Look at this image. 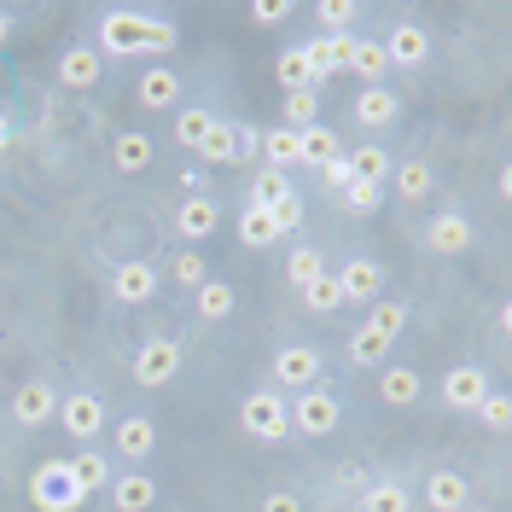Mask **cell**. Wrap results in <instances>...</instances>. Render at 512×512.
Segmentation results:
<instances>
[{
  "mask_svg": "<svg viewBox=\"0 0 512 512\" xmlns=\"http://www.w3.org/2000/svg\"><path fill=\"white\" fill-rule=\"evenodd\" d=\"M175 41H181V30L158 12H140V6L99 12V59H152V53H169Z\"/></svg>",
  "mask_w": 512,
  "mask_h": 512,
  "instance_id": "1",
  "label": "cell"
},
{
  "mask_svg": "<svg viewBox=\"0 0 512 512\" xmlns=\"http://www.w3.org/2000/svg\"><path fill=\"white\" fill-rule=\"evenodd\" d=\"M239 425L262 437V443H286L291 437V402L280 390H251L245 402H239Z\"/></svg>",
  "mask_w": 512,
  "mask_h": 512,
  "instance_id": "2",
  "label": "cell"
},
{
  "mask_svg": "<svg viewBox=\"0 0 512 512\" xmlns=\"http://www.w3.org/2000/svg\"><path fill=\"white\" fill-rule=\"evenodd\" d=\"M30 501L41 512H82V483L70 478V466L64 460H41L35 466V478H30Z\"/></svg>",
  "mask_w": 512,
  "mask_h": 512,
  "instance_id": "3",
  "label": "cell"
},
{
  "mask_svg": "<svg viewBox=\"0 0 512 512\" xmlns=\"http://www.w3.org/2000/svg\"><path fill=\"white\" fill-rule=\"evenodd\" d=\"M338 419H344V402H338L326 384L297 390V402H291V431H303V437H332Z\"/></svg>",
  "mask_w": 512,
  "mask_h": 512,
  "instance_id": "4",
  "label": "cell"
},
{
  "mask_svg": "<svg viewBox=\"0 0 512 512\" xmlns=\"http://www.w3.org/2000/svg\"><path fill=\"white\" fill-rule=\"evenodd\" d=\"M175 373H181V344H175V338H146V344L134 350V384L163 390Z\"/></svg>",
  "mask_w": 512,
  "mask_h": 512,
  "instance_id": "5",
  "label": "cell"
},
{
  "mask_svg": "<svg viewBox=\"0 0 512 512\" xmlns=\"http://www.w3.org/2000/svg\"><path fill=\"white\" fill-rule=\"evenodd\" d=\"M59 425L76 443H94L99 431L111 425V414H105V402H99L94 390H76V396H59Z\"/></svg>",
  "mask_w": 512,
  "mask_h": 512,
  "instance_id": "6",
  "label": "cell"
},
{
  "mask_svg": "<svg viewBox=\"0 0 512 512\" xmlns=\"http://www.w3.org/2000/svg\"><path fill=\"white\" fill-rule=\"evenodd\" d=\"M320 373H326V361H320V350H309V344H286V350L274 355V384L280 390H315Z\"/></svg>",
  "mask_w": 512,
  "mask_h": 512,
  "instance_id": "7",
  "label": "cell"
},
{
  "mask_svg": "<svg viewBox=\"0 0 512 512\" xmlns=\"http://www.w3.org/2000/svg\"><path fill=\"white\" fill-rule=\"evenodd\" d=\"M489 396V373L478 361H460L443 373V408H460V414H478V402Z\"/></svg>",
  "mask_w": 512,
  "mask_h": 512,
  "instance_id": "8",
  "label": "cell"
},
{
  "mask_svg": "<svg viewBox=\"0 0 512 512\" xmlns=\"http://www.w3.org/2000/svg\"><path fill=\"white\" fill-rule=\"evenodd\" d=\"M12 419H18L24 431H35V425H47V419H59V390H53L47 379L18 384V396H12Z\"/></svg>",
  "mask_w": 512,
  "mask_h": 512,
  "instance_id": "9",
  "label": "cell"
},
{
  "mask_svg": "<svg viewBox=\"0 0 512 512\" xmlns=\"http://www.w3.org/2000/svg\"><path fill=\"white\" fill-rule=\"evenodd\" d=\"M216 227H222V210H216V198H210V192H192V198H181V210H175V233H181L187 245H204Z\"/></svg>",
  "mask_w": 512,
  "mask_h": 512,
  "instance_id": "10",
  "label": "cell"
},
{
  "mask_svg": "<svg viewBox=\"0 0 512 512\" xmlns=\"http://www.w3.org/2000/svg\"><path fill=\"white\" fill-rule=\"evenodd\" d=\"M111 297L128 303V309L152 303V297H158V268H152V262H117V274H111Z\"/></svg>",
  "mask_w": 512,
  "mask_h": 512,
  "instance_id": "11",
  "label": "cell"
},
{
  "mask_svg": "<svg viewBox=\"0 0 512 512\" xmlns=\"http://www.w3.org/2000/svg\"><path fill=\"white\" fill-rule=\"evenodd\" d=\"M384 59L402 64V70L425 64L431 59V30H425V24H396V30L384 35Z\"/></svg>",
  "mask_w": 512,
  "mask_h": 512,
  "instance_id": "12",
  "label": "cell"
},
{
  "mask_svg": "<svg viewBox=\"0 0 512 512\" xmlns=\"http://www.w3.org/2000/svg\"><path fill=\"white\" fill-rule=\"evenodd\" d=\"M338 291H344V303H373V297L384 291V262L355 256L350 268H338Z\"/></svg>",
  "mask_w": 512,
  "mask_h": 512,
  "instance_id": "13",
  "label": "cell"
},
{
  "mask_svg": "<svg viewBox=\"0 0 512 512\" xmlns=\"http://www.w3.org/2000/svg\"><path fill=\"white\" fill-rule=\"evenodd\" d=\"M134 94L146 111H181V76L169 70V64H152L140 82H134Z\"/></svg>",
  "mask_w": 512,
  "mask_h": 512,
  "instance_id": "14",
  "label": "cell"
},
{
  "mask_svg": "<svg viewBox=\"0 0 512 512\" xmlns=\"http://www.w3.org/2000/svg\"><path fill=\"white\" fill-rule=\"evenodd\" d=\"M425 245H431L437 256L472 251V222H466L460 210H443V216H431V227H425Z\"/></svg>",
  "mask_w": 512,
  "mask_h": 512,
  "instance_id": "15",
  "label": "cell"
},
{
  "mask_svg": "<svg viewBox=\"0 0 512 512\" xmlns=\"http://www.w3.org/2000/svg\"><path fill=\"white\" fill-rule=\"evenodd\" d=\"M111 169H117V175H146V169H152V134L123 128V134L111 140Z\"/></svg>",
  "mask_w": 512,
  "mask_h": 512,
  "instance_id": "16",
  "label": "cell"
},
{
  "mask_svg": "<svg viewBox=\"0 0 512 512\" xmlns=\"http://www.w3.org/2000/svg\"><path fill=\"white\" fill-rule=\"evenodd\" d=\"M350 41H355V30L350 35H315V41L303 47V59L315 64L320 82H326V76H344V64H350Z\"/></svg>",
  "mask_w": 512,
  "mask_h": 512,
  "instance_id": "17",
  "label": "cell"
},
{
  "mask_svg": "<svg viewBox=\"0 0 512 512\" xmlns=\"http://www.w3.org/2000/svg\"><path fill=\"white\" fill-rule=\"evenodd\" d=\"M350 76H361L367 88H384V76H390V59H384V41H367V35H355L350 41V64H344Z\"/></svg>",
  "mask_w": 512,
  "mask_h": 512,
  "instance_id": "18",
  "label": "cell"
},
{
  "mask_svg": "<svg viewBox=\"0 0 512 512\" xmlns=\"http://www.w3.org/2000/svg\"><path fill=\"white\" fill-rule=\"evenodd\" d=\"M99 70H105V59H99L94 47H82V41L59 53V82H64V88H94Z\"/></svg>",
  "mask_w": 512,
  "mask_h": 512,
  "instance_id": "19",
  "label": "cell"
},
{
  "mask_svg": "<svg viewBox=\"0 0 512 512\" xmlns=\"http://www.w3.org/2000/svg\"><path fill=\"white\" fill-rule=\"evenodd\" d=\"M390 187H396V198H402V204H425V198H431V187H437V175H431V163L408 158V163H396V169H390Z\"/></svg>",
  "mask_w": 512,
  "mask_h": 512,
  "instance_id": "20",
  "label": "cell"
},
{
  "mask_svg": "<svg viewBox=\"0 0 512 512\" xmlns=\"http://www.w3.org/2000/svg\"><path fill=\"white\" fill-rule=\"evenodd\" d=\"M396 117H402V99L390 88H361V99H355V123L361 128H390Z\"/></svg>",
  "mask_w": 512,
  "mask_h": 512,
  "instance_id": "21",
  "label": "cell"
},
{
  "mask_svg": "<svg viewBox=\"0 0 512 512\" xmlns=\"http://www.w3.org/2000/svg\"><path fill=\"white\" fill-rule=\"evenodd\" d=\"M64 466H70V478L82 483V495H99V489H111V460H105L99 448H76Z\"/></svg>",
  "mask_w": 512,
  "mask_h": 512,
  "instance_id": "22",
  "label": "cell"
},
{
  "mask_svg": "<svg viewBox=\"0 0 512 512\" xmlns=\"http://www.w3.org/2000/svg\"><path fill=\"white\" fill-rule=\"evenodd\" d=\"M158 448V425L146 414H128V419H117V454H128V460H146Z\"/></svg>",
  "mask_w": 512,
  "mask_h": 512,
  "instance_id": "23",
  "label": "cell"
},
{
  "mask_svg": "<svg viewBox=\"0 0 512 512\" xmlns=\"http://www.w3.org/2000/svg\"><path fill=\"white\" fill-rule=\"evenodd\" d=\"M111 501H117V512H152L158 507V483L146 472H128V478L111 483Z\"/></svg>",
  "mask_w": 512,
  "mask_h": 512,
  "instance_id": "24",
  "label": "cell"
},
{
  "mask_svg": "<svg viewBox=\"0 0 512 512\" xmlns=\"http://www.w3.org/2000/svg\"><path fill=\"white\" fill-rule=\"evenodd\" d=\"M297 140H303V169H326L332 158H344V146H338V134L326 123H309L297 128Z\"/></svg>",
  "mask_w": 512,
  "mask_h": 512,
  "instance_id": "25",
  "label": "cell"
},
{
  "mask_svg": "<svg viewBox=\"0 0 512 512\" xmlns=\"http://www.w3.org/2000/svg\"><path fill=\"white\" fill-rule=\"evenodd\" d=\"M425 501H431L437 512H460L466 501H472V489H466L460 472H431V478H425Z\"/></svg>",
  "mask_w": 512,
  "mask_h": 512,
  "instance_id": "26",
  "label": "cell"
},
{
  "mask_svg": "<svg viewBox=\"0 0 512 512\" xmlns=\"http://www.w3.org/2000/svg\"><path fill=\"white\" fill-rule=\"evenodd\" d=\"M344 163H350L355 181H390V169H396V158L384 152V146H355V152H344Z\"/></svg>",
  "mask_w": 512,
  "mask_h": 512,
  "instance_id": "27",
  "label": "cell"
},
{
  "mask_svg": "<svg viewBox=\"0 0 512 512\" xmlns=\"http://www.w3.org/2000/svg\"><path fill=\"white\" fill-rule=\"evenodd\" d=\"M262 158H268V169H291V163H303V140H297V128H268L262 134Z\"/></svg>",
  "mask_w": 512,
  "mask_h": 512,
  "instance_id": "28",
  "label": "cell"
},
{
  "mask_svg": "<svg viewBox=\"0 0 512 512\" xmlns=\"http://www.w3.org/2000/svg\"><path fill=\"white\" fill-rule=\"evenodd\" d=\"M379 396L390 408H414L419 402V373L414 367H384L379 373Z\"/></svg>",
  "mask_w": 512,
  "mask_h": 512,
  "instance_id": "29",
  "label": "cell"
},
{
  "mask_svg": "<svg viewBox=\"0 0 512 512\" xmlns=\"http://www.w3.org/2000/svg\"><path fill=\"white\" fill-rule=\"evenodd\" d=\"M233 117H216L210 123V134H204V146H198V158H204V169H227L233 163Z\"/></svg>",
  "mask_w": 512,
  "mask_h": 512,
  "instance_id": "30",
  "label": "cell"
},
{
  "mask_svg": "<svg viewBox=\"0 0 512 512\" xmlns=\"http://www.w3.org/2000/svg\"><path fill=\"white\" fill-rule=\"evenodd\" d=\"M361 512H414V495L402 489V483H367L361 489Z\"/></svg>",
  "mask_w": 512,
  "mask_h": 512,
  "instance_id": "31",
  "label": "cell"
},
{
  "mask_svg": "<svg viewBox=\"0 0 512 512\" xmlns=\"http://www.w3.org/2000/svg\"><path fill=\"white\" fill-rule=\"evenodd\" d=\"M274 76L286 82V94H297V88H320V76H315V64L303 59V47H286V53L274 59Z\"/></svg>",
  "mask_w": 512,
  "mask_h": 512,
  "instance_id": "32",
  "label": "cell"
},
{
  "mask_svg": "<svg viewBox=\"0 0 512 512\" xmlns=\"http://www.w3.org/2000/svg\"><path fill=\"white\" fill-rule=\"evenodd\" d=\"M210 123H216V117H210L204 105H181V111H175V140H181L187 152H198L204 134H210Z\"/></svg>",
  "mask_w": 512,
  "mask_h": 512,
  "instance_id": "33",
  "label": "cell"
},
{
  "mask_svg": "<svg viewBox=\"0 0 512 512\" xmlns=\"http://www.w3.org/2000/svg\"><path fill=\"white\" fill-rule=\"evenodd\" d=\"M274 239H280V227L268 222V210H262V204H245V216H239V245L262 251V245H274Z\"/></svg>",
  "mask_w": 512,
  "mask_h": 512,
  "instance_id": "34",
  "label": "cell"
},
{
  "mask_svg": "<svg viewBox=\"0 0 512 512\" xmlns=\"http://www.w3.org/2000/svg\"><path fill=\"white\" fill-rule=\"evenodd\" d=\"M233 309H239V297H233L227 280H204V286H198V315L204 320H227Z\"/></svg>",
  "mask_w": 512,
  "mask_h": 512,
  "instance_id": "35",
  "label": "cell"
},
{
  "mask_svg": "<svg viewBox=\"0 0 512 512\" xmlns=\"http://www.w3.org/2000/svg\"><path fill=\"white\" fill-rule=\"evenodd\" d=\"M303 303H309V315H332V309H344V291H338V274L326 268L320 280L303 286Z\"/></svg>",
  "mask_w": 512,
  "mask_h": 512,
  "instance_id": "36",
  "label": "cell"
},
{
  "mask_svg": "<svg viewBox=\"0 0 512 512\" xmlns=\"http://www.w3.org/2000/svg\"><path fill=\"white\" fill-rule=\"evenodd\" d=\"M315 18H320V35H350V24L361 18V6L355 0H320Z\"/></svg>",
  "mask_w": 512,
  "mask_h": 512,
  "instance_id": "37",
  "label": "cell"
},
{
  "mask_svg": "<svg viewBox=\"0 0 512 512\" xmlns=\"http://www.w3.org/2000/svg\"><path fill=\"white\" fill-rule=\"evenodd\" d=\"M286 192H291L286 169H268V163H262V169H256V181H251V198H245V204H262V210H268V204H280Z\"/></svg>",
  "mask_w": 512,
  "mask_h": 512,
  "instance_id": "38",
  "label": "cell"
},
{
  "mask_svg": "<svg viewBox=\"0 0 512 512\" xmlns=\"http://www.w3.org/2000/svg\"><path fill=\"white\" fill-rule=\"evenodd\" d=\"M315 117H320V94H315V88L286 94V105H280V123H286V128H309Z\"/></svg>",
  "mask_w": 512,
  "mask_h": 512,
  "instance_id": "39",
  "label": "cell"
},
{
  "mask_svg": "<svg viewBox=\"0 0 512 512\" xmlns=\"http://www.w3.org/2000/svg\"><path fill=\"white\" fill-rule=\"evenodd\" d=\"M286 274H291V286L303 291L309 280H320V274H326V256H320L315 245H297V251L286 256Z\"/></svg>",
  "mask_w": 512,
  "mask_h": 512,
  "instance_id": "40",
  "label": "cell"
},
{
  "mask_svg": "<svg viewBox=\"0 0 512 512\" xmlns=\"http://www.w3.org/2000/svg\"><path fill=\"white\" fill-rule=\"evenodd\" d=\"M384 355H390V344H384L373 326H355V332H350V361H355V367H379Z\"/></svg>",
  "mask_w": 512,
  "mask_h": 512,
  "instance_id": "41",
  "label": "cell"
},
{
  "mask_svg": "<svg viewBox=\"0 0 512 512\" xmlns=\"http://www.w3.org/2000/svg\"><path fill=\"white\" fill-rule=\"evenodd\" d=\"M373 332H379L384 344H396L402 338V326H408V303H373V320H367Z\"/></svg>",
  "mask_w": 512,
  "mask_h": 512,
  "instance_id": "42",
  "label": "cell"
},
{
  "mask_svg": "<svg viewBox=\"0 0 512 512\" xmlns=\"http://www.w3.org/2000/svg\"><path fill=\"white\" fill-rule=\"evenodd\" d=\"M169 274H175L181 286H192V291H198L204 280H210V268H204V256L192 251V245H187V251H175V256H169Z\"/></svg>",
  "mask_w": 512,
  "mask_h": 512,
  "instance_id": "43",
  "label": "cell"
},
{
  "mask_svg": "<svg viewBox=\"0 0 512 512\" xmlns=\"http://www.w3.org/2000/svg\"><path fill=\"white\" fill-rule=\"evenodd\" d=\"M478 414H483L489 431H512V396H507V390H489V396L478 402Z\"/></svg>",
  "mask_w": 512,
  "mask_h": 512,
  "instance_id": "44",
  "label": "cell"
},
{
  "mask_svg": "<svg viewBox=\"0 0 512 512\" xmlns=\"http://www.w3.org/2000/svg\"><path fill=\"white\" fill-rule=\"evenodd\" d=\"M338 198H344L350 210H379V204H384V187H379V181H350Z\"/></svg>",
  "mask_w": 512,
  "mask_h": 512,
  "instance_id": "45",
  "label": "cell"
},
{
  "mask_svg": "<svg viewBox=\"0 0 512 512\" xmlns=\"http://www.w3.org/2000/svg\"><path fill=\"white\" fill-rule=\"evenodd\" d=\"M268 222L280 227V233H291V227H303V198H297V192H286L280 204H268Z\"/></svg>",
  "mask_w": 512,
  "mask_h": 512,
  "instance_id": "46",
  "label": "cell"
},
{
  "mask_svg": "<svg viewBox=\"0 0 512 512\" xmlns=\"http://www.w3.org/2000/svg\"><path fill=\"white\" fill-rule=\"evenodd\" d=\"M256 152H262V134H256L251 123H239L233 128V163H251Z\"/></svg>",
  "mask_w": 512,
  "mask_h": 512,
  "instance_id": "47",
  "label": "cell"
},
{
  "mask_svg": "<svg viewBox=\"0 0 512 512\" xmlns=\"http://www.w3.org/2000/svg\"><path fill=\"white\" fill-rule=\"evenodd\" d=\"M291 12H297L291 0H256V6H251V18H256V24H286Z\"/></svg>",
  "mask_w": 512,
  "mask_h": 512,
  "instance_id": "48",
  "label": "cell"
},
{
  "mask_svg": "<svg viewBox=\"0 0 512 512\" xmlns=\"http://www.w3.org/2000/svg\"><path fill=\"white\" fill-rule=\"evenodd\" d=\"M350 181H355V175H350V163H344V158H332L326 169H320V187H326V192H344Z\"/></svg>",
  "mask_w": 512,
  "mask_h": 512,
  "instance_id": "49",
  "label": "cell"
},
{
  "mask_svg": "<svg viewBox=\"0 0 512 512\" xmlns=\"http://www.w3.org/2000/svg\"><path fill=\"white\" fill-rule=\"evenodd\" d=\"M256 512H303V495H291V489H274V495H262V507Z\"/></svg>",
  "mask_w": 512,
  "mask_h": 512,
  "instance_id": "50",
  "label": "cell"
},
{
  "mask_svg": "<svg viewBox=\"0 0 512 512\" xmlns=\"http://www.w3.org/2000/svg\"><path fill=\"white\" fill-rule=\"evenodd\" d=\"M6 41H12V12L0 6V47H6Z\"/></svg>",
  "mask_w": 512,
  "mask_h": 512,
  "instance_id": "51",
  "label": "cell"
},
{
  "mask_svg": "<svg viewBox=\"0 0 512 512\" xmlns=\"http://www.w3.org/2000/svg\"><path fill=\"white\" fill-rule=\"evenodd\" d=\"M6 146H12V123H6V117H0V152H6Z\"/></svg>",
  "mask_w": 512,
  "mask_h": 512,
  "instance_id": "52",
  "label": "cell"
}]
</instances>
